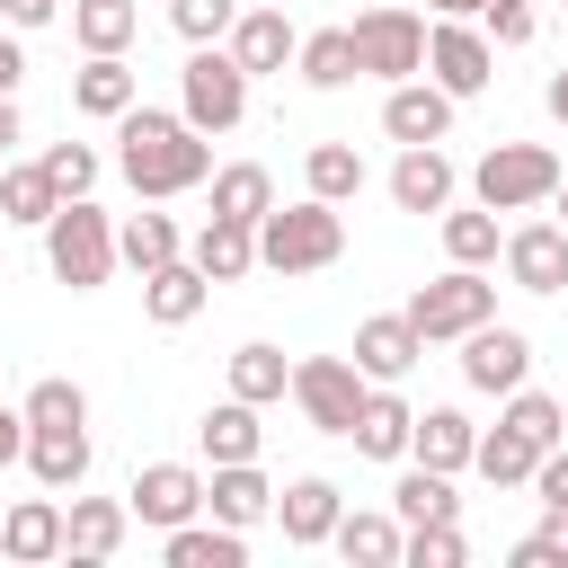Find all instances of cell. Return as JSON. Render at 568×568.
I'll return each mask as SVG.
<instances>
[{
    "label": "cell",
    "mask_w": 568,
    "mask_h": 568,
    "mask_svg": "<svg viewBox=\"0 0 568 568\" xmlns=\"http://www.w3.org/2000/svg\"><path fill=\"white\" fill-rule=\"evenodd\" d=\"M541 541L559 550V568H568V506H541Z\"/></svg>",
    "instance_id": "obj_50"
},
{
    "label": "cell",
    "mask_w": 568,
    "mask_h": 568,
    "mask_svg": "<svg viewBox=\"0 0 568 568\" xmlns=\"http://www.w3.org/2000/svg\"><path fill=\"white\" fill-rule=\"evenodd\" d=\"M346 36H355V71H364V80H382V89L426 71V18H417V9H399V0L364 9Z\"/></svg>",
    "instance_id": "obj_7"
},
{
    "label": "cell",
    "mask_w": 568,
    "mask_h": 568,
    "mask_svg": "<svg viewBox=\"0 0 568 568\" xmlns=\"http://www.w3.org/2000/svg\"><path fill=\"white\" fill-rule=\"evenodd\" d=\"M124 532H133L124 497H80V488H71V506H62V559H71V568L115 559V550H124Z\"/></svg>",
    "instance_id": "obj_15"
},
{
    "label": "cell",
    "mask_w": 568,
    "mask_h": 568,
    "mask_svg": "<svg viewBox=\"0 0 568 568\" xmlns=\"http://www.w3.org/2000/svg\"><path fill=\"white\" fill-rule=\"evenodd\" d=\"M390 515H399V532H408V524H462L453 470H426V462H408V470H399V488H390Z\"/></svg>",
    "instance_id": "obj_30"
},
{
    "label": "cell",
    "mask_w": 568,
    "mask_h": 568,
    "mask_svg": "<svg viewBox=\"0 0 568 568\" xmlns=\"http://www.w3.org/2000/svg\"><path fill=\"white\" fill-rule=\"evenodd\" d=\"M62 204V186L44 178V160H18V169H0V222H27V231H44V213Z\"/></svg>",
    "instance_id": "obj_37"
},
{
    "label": "cell",
    "mask_w": 568,
    "mask_h": 568,
    "mask_svg": "<svg viewBox=\"0 0 568 568\" xmlns=\"http://www.w3.org/2000/svg\"><path fill=\"white\" fill-rule=\"evenodd\" d=\"M408 399H399V382H373L364 390V408H355V426H346V444L364 453V462H408Z\"/></svg>",
    "instance_id": "obj_18"
},
{
    "label": "cell",
    "mask_w": 568,
    "mask_h": 568,
    "mask_svg": "<svg viewBox=\"0 0 568 568\" xmlns=\"http://www.w3.org/2000/svg\"><path fill=\"white\" fill-rule=\"evenodd\" d=\"M0 559H18V568H44V559H62V497L44 488V497H18V506H0Z\"/></svg>",
    "instance_id": "obj_17"
},
{
    "label": "cell",
    "mask_w": 568,
    "mask_h": 568,
    "mask_svg": "<svg viewBox=\"0 0 568 568\" xmlns=\"http://www.w3.org/2000/svg\"><path fill=\"white\" fill-rule=\"evenodd\" d=\"M524 488H532L541 506H568V444H550V453L532 462V479H524Z\"/></svg>",
    "instance_id": "obj_45"
},
{
    "label": "cell",
    "mask_w": 568,
    "mask_h": 568,
    "mask_svg": "<svg viewBox=\"0 0 568 568\" xmlns=\"http://www.w3.org/2000/svg\"><path fill=\"white\" fill-rule=\"evenodd\" d=\"M337 515H346V488H337V479H320V470H302V479H284V488H275V524H284V541H293V550H320V541L337 532Z\"/></svg>",
    "instance_id": "obj_14"
},
{
    "label": "cell",
    "mask_w": 568,
    "mask_h": 568,
    "mask_svg": "<svg viewBox=\"0 0 568 568\" xmlns=\"http://www.w3.org/2000/svg\"><path fill=\"white\" fill-rule=\"evenodd\" d=\"M328 541H337L346 568H399V515H390V506H364V515L346 506Z\"/></svg>",
    "instance_id": "obj_28"
},
{
    "label": "cell",
    "mask_w": 568,
    "mask_h": 568,
    "mask_svg": "<svg viewBox=\"0 0 568 568\" xmlns=\"http://www.w3.org/2000/svg\"><path fill=\"white\" fill-rule=\"evenodd\" d=\"M115 169H124V186L142 195V204H169V195H195L204 178H213V133H195L186 115H169V106H124L115 115Z\"/></svg>",
    "instance_id": "obj_1"
},
{
    "label": "cell",
    "mask_w": 568,
    "mask_h": 568,
    "mask_svg": "<svg viewBox=\"0 0 568 568\" xmlns=\"http://www.w3.org/2000/svg\"><path fill=\"white\" fill-rule=\"evenodd\" d=\"M506 568H559V550H550V541H541V532H524V541H515V550H506Z\"/></svg>",
    "instance_id": "obj_47"
},
{
    "label": "cell",
    "mask_w": 568,
    "mask_h": 568,
    "mask_svg": "<svg viewBox=\"0 0 568 568\" xmlns=\"http://www.w3.org/2000/svg\"><path fill=\"white\" fill-rule=\"evenodd\" d=\"M18 453H27V417H18V408H0V470H9Z\"/></svg>",
    "instance_id": "obj_49"
},
{
    "label": "cell",
    "mask_w": 568,
    "mask_h": 568,
    "mask_svg": "<svg viewBox=\"0 0 568 568\" xmlns=\"http://www.w3.org/2000/svg\"><path fill=\"white\" fill-rule=\"evenodd\" d=\"M293 44H302V36H293V18H284V9H240V18H231V36H222V53H231L248 80H257V71H284V62H293Z\"/></svg>",
    "instance_id": "obj_20"
},
{
    "label": "cell",
    "mask_w": 568,
    "mask_h": 568,
    "mask_svg": "<svg viewBox=\"0 0 568 568\" xmlns=\"http://www.w3.org/2000/svg\"><path fill=\"white\" fill-rule=\"evenodd\" d=\"M142 36V9L133 0H71V44L80 53H124Z\"/></svg>",
    "instance_id": "obj_35"
},
{
    "label": "cell",
    "mask_w": 568,
    "mask_h": 568,
    "mask_svg": "<svg viewBox=\"0 0 568 568\" xmlns=\"http://www.w3.org/2000/svg\"><path fill=\"white\" fill-rule=\"evenodd\" d=\"M541 106H550V115L568 124V71H550V89H541Z\"/></svg>",
    "instance_id": "obj_51"
},
{
    "label": "cell",
    "mask_w": 568,
    "mask_h": 568,
    "mask_svg": "<svg viewBox=\"0 0 568 568\" xmlns=\"http://www.w3.org/2000/svg\"><path fill=\"white\" fill-rule=\"evenodd\" d=\"M0 18L27 36V27H53V18H62V0H0Z\"/></svg>",
    "instance_id": "obj_46"
},
{
    "label": "cell",
    "mask_w": 568,
    "mask_h": 568,
    "mask_svg": "<svg viewBox=\"0 0 568 568\" xmlns=\"http://www.w3.org/2000/svg\"><path fill=\"white\" fill-rule=\"evenodd\" d=\"M27 426H89V390L80 382H62V373H44L36 390H27V408H18Z\"/></svg>",
    "instance_id": "obj_40"
},
{
    "label": "cell",
    "mask_w": 568,
    "mask_h": 568,
    "mask_svg": "<svg viewBox=\"0 0 568 568\" xmlns=\"http://www.w3.org/2000/svg\"><path fill=\"white\" fill-rule=\"evenodd\" d=\"M559 9H568V0H559Z\"/></svg>",
    "instance_id": "obj_55"
},
{
    "label": "cell",
    "mask_w": 568,
    "mask_h": 568,
    "mask_svg": "<svg viewBox=\"0 0 568 568\" xmlns=\"http://www.w3.org/2000/svg\"><path fill=\"white\" fill-rule=\"evenodd\" d=\"M532 462H541V444H532V435H515L506 417L470 444V470H479L488 488H524V479H532Z\"/></svg>",
    "instance_id": "obj_34"
},
{
    "label": "cell",
    "mask_w": 568,
    "mask_h": 568,
    "mask_svg": "<svg viewBox=\"0 0 568 568\" xmlns=\"http://www.w3.org/2000/svg\"><path fill=\"white\" fill-rule=\"evenodd\" d=\"M399 320H408L426 346H453V337H470L479 320H497V275H488V266H444L435 284L408 293Z\"/></svg>",
    "instance_id": "obj_5"
},
{
    "label": "cell",
    "mask_w": 568,
    "mask_h": 568,
    "mask_svg": "<svg viewBox=\"0 0 568 568\" xmlns=\"http://www.w3.org/2000/svg\"><path fill=\"white\" fill-rule=\"evenodd\" d=\"M479 27H488V44H532L541 36V0H479Z\"/></svg>",
    "instance_id": "obj_43"
},
{
    "label": "cell",
    "mask_w": 568,
    "mask_h": 568,
    "mask_svg": "<svg viewBox=\"0 0 568 568\" xmlns=\"http://www.w3.org/2000/svg\"><path fill=\"white\" fill-rule=\"evenodd\" d=\"M204 515L213 524H266L275 515V479L257 470V462H213V479H204Z\"/></svg>",
    "instance_id": "obj_19"
},
{
    "label": "cell",
    "mask_w": 568,
    "mask_h": 568,
    "mask_svg": "<svg viewBox=\"0 0 568 568\" xmlns=\"http://www.w3.org/2000/svg\"><path fill=\"white\" fill-rule=\"evenodd\" d=\"M44 178H53L62 195H89V186H98V151H89V142H53V151H44Z\"/></svg>",
    "instance_id": "obj_44"
},
{
    "label": "cell",
    "mask_w": 568,
    "mask_h": 568,
    "mask_svg": "<svg viewBox=\"0 0 568 568\" xmlns=\"http://www.w3.org/2000/svg\"><path fill=\"white\" fill-rule=\"evenodd\" d=\"M302 186H311L320 204H355V195H364V151H355V142H311V151H302Z\"/></svg>",
    "instance_id": "obj_32"
},
{
    "label": "cell",
    "mask_w": 568,
    "mask_h": 568,
    "mask_svg": "<svg viewBox=\"0 0 568 568\" xmlns=\"http://www.w3.org/2000/svg\"><path fill=\"white\" fill-rule=\"evenodd\" d=\"M426 80H435L444 98H479V89L497 80L488 27H479V18H435V27H426Z\"/></svg>",
    "instance_id": "obj_8"
},
{
    "label": "cell",
    "mask_w": 568,
    "mask_h": 568,
    "mask_svg": "<svg viewBox=\"0 0 568 568\" xmlns=\"http://www.w3.org/2000/svg\"><path fill=\"white\" fill-rule=\"evenodd\" d=\"M44 266H53V284L98 293V284L115 275V222H106L89 195H62V204L44 213Z\"/></svg>",
    "instance_id": "obj_3"
},
{
    "label": "cell",
    "mask_w": 568,
    "mask_h": 568,
    "mask_svg": "<svg viewBox=\"0 0 568 568\" xmlns=\"http://www.w3.org/2000/svg\"><path fill=\"white\" fill-rule=\"evenodd\" d=\"M399 559H408V568H462L470 541H462V524H408V532H399Z\"/></svg>",
    "instance_id": "obj_41"
},
{
    "label": "cell",
    "mask_w": 568,
    "mask_h": 568,
    "mask_svg": "<svg viewBox=\"0 0 568 568\" xmlns=\"http://www.w3.org/2000/svg\"><path fill=\"white\" fill-rule=\"evenodd\" d=\"M497 257H506L515 293H568V231L559 222H515Z\"/></svg>",
    "instance_id": "obj_12"
},
{
    "label": "cell",
    "mask_w": 568,
    "mask_h": 568,
    "mask_svg": "<svg viewBox=\"0 0 568 568\" xmlns=\"http://www.w3.org/2000/svg\"><path fill=\"white\" fill-rule=\"evenodd\" d=\"M364 373H355V355H302L293 364V408L320 426V435H346L355 426V408H364Z\"/></svg>",
    "instance_id": "obj_9"
},
{
    "label": "cell",
    "mask_w": 568,
    "mask_h": 568,
    "mask_svg": "<svg viewBox=\"0 0 568 568\" xmlns=\"http://www.w3.org/2000/svg\"><path fill=\"white\" fill-rule=\"evenodd\" d=\"M195 444H204V462H257L266 426H257V408H248V399H213V408L195 417Z\"/></svg>",
    "instance_id": "obj_29"
},
{
    "label": "cell",
    "mask_w": 568,
    "mask_h": 568,
    "mask_svg": "<svg viewBox=\"0 0 568 568\" xmlns=\"http://www.w3.org/2000/svg\"><path fill=\"white\" fill-rule=\"evenodd\" d=\"M178 115L195 133H231L248 115V71L222 53V44H186V71H178Z\"/></svg>",
    "instance_id": "obj_6"
},
{
    "label": "cell",
    "mask_w": 568,
    "mask_h": 568,
    "mask_svg": "<svg viewBox=\"0 0 568 568\" xmlns=\"http://www.w3.org/2000/svg\"><path fill=\"white\" fill-rule=\"evenodd\" d=\"M231 18H240V0H169V27H178L186 44H222Z\"/></svg>",
    "instance_id": "obj_42"
},
{
    "label": "cell",
    "mask_w": 568,
    "mask_h": 568,
    "mask_svg": "<svg viewBox=\"0 0 568 568\" xmlns=\"http://www.w3.org/2000/svg\"><path fill=\"white\" fill-rule=\"evenodd\" d=\"M337 257H346V204L302 195V204H266L257 213V266L266 275H320Z\"/></svg>",
    "instance_id": "obj_2"
},
{
    "label": "cell",
    "mask_w": 568,
    "mask_h": 568,
    "mask_svg": "<svg viewBox=\"0 0 568 568\" xmlns=\"http://www.w3.org/2000/svg\"><path fill=\"white\" fill-rule=\"evenodd\" d=\"M133 98H142V71H133L124 53H89V62L71 71V106H80V115H98V124H115Z\"/></svg>",
    "instance_id": "obj_24"
},
{
    "label": "cell",
    "mask_w": 568,
    "mask_h": 568,
    "mask_svg": "<svg viewBox=\"0 0 568 568\" xmlns=\"http://www.w3.org/2000/svg\"><path fill=\"white\" fill-rule=\"evenodd\" d=\"M178 248H186V231H178V222H169L160 204H142V213H124V222H115V257H124L133 275H151V266H169Z\"/></svg>",
    "instance_id": "obj_31"
},
{
    "label": "cell",
    "mask_w": 568,
    "mask_h": 568,
    "mask_svg": "<svg viewBox=\"0 0 568 568\" xmlns=\"http://www.w3.org/2000/svg\"><path fill=\"white\" fill-rule=\"evenodd\" d=\"M550 186H559L550 142H488L470 160V204H488V213H532V204H550Z\"/></svg>",
    "instance_id": "obj_4"
},
{
    "label": "cell",
    "mask_w": 568,
    "mask_h": 568,
    "mask_svg": "<svg viewBox=\"0 0 568 568\" xmlns=\"http://www.w3.org/2000/svg\"><path fill=\"white\" fill-rule=\"evenodd\" d=\"M417 355H426V337H417L399 311H382V320L355 328V373H364V382H408Z\"/></svg>",
    "instance_id": "obj_22"
},
{
    "label": "cell",
    "mask_w": 568,
    "mask_h": 568,
    "mask_svg": "<svg viewBox=\"0 0 568 568\" xmlns=\"http://www.w3.org/2000/svg\"><path fill=\"white\" fill-rule=\"evenodd\" d=\"M284 390H293V364H284V346L248 337V346L231 355V399H248V408H275Z\"/></svg>",
    "instance_id": "obj_33"
},
{
    "label": "cell",
    "mask_w": 568,
    "mask_h": 568,
    "mask_svg": "<svg viewBox=\"0 0 568 568\" xmlns=\"http://www.w3.org/2000/svg\"><path fill=\"white\" fill-rule=\"evenodd\" d=\"M453 106H462V98H444L426 71H417V80H390L382 133H390V142H444V133H453Z\"/></svg>",
    "instance_id": "obj_16"
},
{
    "label": "cell",
    "mask_w": 568,
    "mask_h": 568,
    "mask_svg": "<svg viewBox=\"0 0 568 568\" xmlns=\"http://www.w3.org/2000/svg\"><path fill=\"white\" fill-rule=\"evenodd\" d=\"M204 302H213V275H204V266H195L186 248H178L169 266H151V275H142V311H151L160 328H186V320H195Z\"/></svg>",
    "instance_id": "obj_21"
},
{
    "label": "cell",
    "mask_w": 568,
    "mask_h": 568,
    "mask_svg": "<svg viewBox=\"0 0 568 568\" xmlns=\"http://www.w3.org/2000/svg\"><path fill=\"white\" fill-rule=\"evenodd\" d=\"M462 195V169L444 160V142H399V160H390V204L399 213H444Z\"/></svg>",
    "instance_id": "obj_13"
},
{
    "label": "cell",
    "mask_w": 568,
    "mask_h": 568,
    "mask_svg": "<svg viewBox=\"0 0 568 568\" xmlns=\"http://www.w3.org/2000/svg\"><path fill=\"white\" fill-rule=\"evenodd\" d=\"M18 462L36 470V488L71 497V488L89 479V426H27V453H18Z\"/></svg>",
    "instance_id": "obj_23"
},
{
    "label": "cell",
    "mask_w": 568,
    "mask_h": 568,
    "mask_svg": "<svg viewBox=\"0 0 568 568\" xmlns=\"http://www.w3.org/2000/svg\"><path fill=\"white\" fill-rule=\"evenodd\" d=\"M435 18H479V0H426Z\"/></svg>",
    "instance_id": "obj_53"
},
{
    "label": "cell",
    "mask_w": 568,
    "mask_h": 568,
    "mask_svg": "<svg viewBox=\"0 0 568 568\" xmlns=\"http://www.w3.org/2000/svg\"><path fill=\"white\" fill-rule=\"evenodd\" d=\"M204 186H213V213H231V222H257V213L275 204V178H266L257 160H231V169H213Z\"/></svg>",
    "instance_id": "obj_38"
},
{
    "label": "cell",
    "mask_w": 568,
    "mask_h": 568,
    "mask_svg": "<svg viewBox=\"0 0 568 568\" xmlns=\"http://www.w3.org/2000/svg\"><path fill=\"white\" fill-rule=\"evenodd\" d=\"M160 559H169V568H248V532H240V524H195V515H186V524L160 532Z\"/></svg>",
    "instance_id": "obj_25"
},
{
    "label": "cell",
    "mask_w": 568,
    "mask_h": 568,
    "mask_svg": "<svg viewBox=\"0 0 568 568\" xmlns=\"http://www.w3.org/2000/svg\"><path fill=\"white\" fill-rule=\"evenodd\" d=\"M186 257L213 275V284H240L257 266V222H231V213H204V231L186 240Z\"/></svg>",
    "instance_id": "obj_26"
},
{
    "label": "cell",
    "mask_w": 568,
    "mask_h": 568,
    "mask_svg": "<svg viewBox=\"0 0 568 568\" xmlns=\"http://www.w3.org/2000/svg\"><path fill=\"white\" fill-rule=\"evenodd\" d=\"M18 80H27V53H18V36H0V98H18Z\"/></svg>",
    "instance_id": "obj_48"
},
{
    "label": "cell",
    "mask_w": 568,
    "mask_h": 568,
    "mask_svg": "<svg viewBox=\"0 0 568 568\" xmlns=\"http://www.w3.org/2000/svg\"><path fill=\"white\" fill-rule=\"evenodd\" d=\"M124 515H133V524H151V532H169V524L204 515V470H195V462H142V470H133V488H124Z\"/></svg>",
    "instance_id": "obj_11"
},
{
    "label": "cell",
    "mask_w": 568,
    "mask_h": 568,
    "mask_svg": "<svg viewBox=\"0 0 568 568\" xmlns=\"http://www.w3.org/2000/svg\"><path fill=\"white\" fill-rule=\"evenodd\" d=\"M497 248H506V231H497L488 204H470V213L444 204V257H453V266H497Z\"/></svg>",
    "instance_id": "obj_39"
},
{
    "label": "cell",
    "mask_w": 568,
    "mask_h": 568,
    "mask_svg": "<svg viewBox=\"0 0 568 568\" xmlns=\"http://www.w3.org/2000/svg\"><path fill=\"white\" fill-rule=\"evenodd\" d=\"M462 346V382L470 390H488V399H506V390H524L532 382V337L524 328H506V320H479L470 337H453Z\"/></svg>",
    "instance_id": "obj_10"
},
{
    "label": "cell",
    "mask_w": 568,
    "mask_h": 568,
    "mask_svg": "<svg viewBox=\"0 0 568 568\" xmlns=\"http://www.w3.org/2000/svg\"><path fill=\"white\" fill-rule=\"evenodd\" d=\"M293 71H302L311 89H346V80H364V71H355V36H346V27L302 36V44H293Z\"/></svg>",
    "instance_id": "obj_36"
},
{
    "label": "cell",
    "mask_w": 568,
    "mask_h": 568,
    "mask_svg": "<svg viewBox=\"0 0 568 568\" xmlns=\"http://www.w3.org/2000/svg\"><path fill=\"white\" fill-rule=\"evenodd\" d=\"M18 142V98H0V151Z\"/></svg>",
    "instance_id": "obj_52"
},
{
    "label": "cell",
    "mask_w": 568,
    "mask_h": 568,
    "mask_svg": "<svg viewBox=\"0 0 568 568\" xmlns=\"http://www.w3.org/2000/svg\"><path fill=\"white\" fill-rule=\"evenodd\" d=\"M550 204H559V213H550V222H559V231H568V169H559V186H550Z\"/></svg>",
    "instance_id": "obj_54"
},
{
    "label": "cell",
    "mask_w": 568,
    "mask_h": 568,
    "mask_svg": "<svg viewBox=\"0 0 568 568\" xmlns=\"http://www.w3.org/2000/svg\"><path fill=\"white\" fill-rule=\"evenodd\" d=\"M470 444H479V426L462 408H417L408 417V462H426V470H470Z\"/></svg>",
    "instance_id": "obj_27"
}]
</instances>
